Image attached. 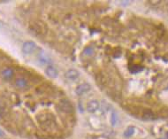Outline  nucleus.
Instances as JSON below:
<instances>
[{
    "mask_svg": "<svg viewBox=\"0 0 168 139\" xmlns=\"http://www.w3.org/2000/svg\"><path fill=\"white\" fill-rule=\"evenodd\" d=\"M28 29L35 34V36L38 37H44L45 35L48 33V28L47 26L40 20H33L28 22Z\"/></svg>",
    "mask_w": 168,
    "mask_h": 139,
    "instance_id": "f257e3e1",
    "label": "nucleus"
},
{
    "mask_svg": "<svg viewBox=\"0 0 168 139\" xmlns=\"http://www.w3.org/2000/svg\"><path fill=\"white\" fill-rule=\"evenodd\" d=\"M37 121L40 123L41 127L47 131L52 130L54 128H56L55 121L52 114H41L37 116Z\"/></svg>",
    "mask_w": 168,
    "mask_h": 139,
    "instance_id": "f03ea898",
    "label": "nucleus"
},
{
    "mask_svg": "<svg viewBox=\"0 0 168 139\" xmlns=\"http://www.w3.org/2000/svg\"><path fill=\"white\" fill-rule=\"evenodd\" d=\"M59 109L65 114H72L73 112V107L72 103L67 99H62L59 103Z\"/></svg>",
    "mask_w": 168,
    "mask_h": 139,
    "instance_id": "7ed1b4c3",
    "label": "nucleus"
},
{
    "mask_svg": "<svg viewBox=\"0 0 168 139\" xmlns=\"http://www.w3.org/2000/svg\"><path fill=\"white\" fill-rule=\"evenodd\" d=\"M97 84L102 87V88H104L108 85L109 83V78L107 77L106 75H104V73H99L97 74Z\"/></svg>",
    "mask_w": 168,
    "mask_h": 139,
    "instance_id": "20e7f679",
    "label": "nucleus"
},
{
    "mask_svg": "<svg viewBox=\"0 0 168 139\" xmlns=\"http://www.w3.org/2000/svg\"><path fill=\"white\" fill-rule=\"evenodd\" d=\"M90 89H91V86H90L89 83H81V84H80V85L77 86V88H76V90H75V92H76L77 95H82V94H84V93H86V92L90 91Z\"/></svg>",
    "mask_w": 168,
    "mask_h": 139,
    "instance_id": "39448f33",
    "label": "nucleus"
},
{
    "mask_svg": "<svg viewBox=\"0 0 168 139\" xmlns=\"http://www.w3.org/2000/svg\"><path fill=\"white\" fill-rule=\"evenodd\" d=\"M35 44L34 42H31V41H28V42H25L22 45V52L24 53H31L35 49Z\"/></svg>",
    "mask_w": 168,
    "mask_h": 139,
    "instance_id": "423d86ee",
    "label": "nucleus"
},
{
    "mask_svg": "<svg viewBox=\"0 0 168 139\" xmlns=\"http://www.w3.org/2000/svg\"><path fill=\"white\" fill-rule=\"evenodd\" d=\"M88 112L90 113H94L96 112L98 108H99V103L97 100H91L87 104V107H86Z\"/></svg>",
    "mask_w": 168,
    "mask_h": 139,
    "instance_id": "0eeeda50",
    "label": "nucleus"
},
{
    "mask_svg": "<svg viewBox=\"0 0 168 139\" xmlns=\"http://www.w3.org/2000/svg\"><path fill=\"white\" fill-rule=\"evenodd\" d=\"M65 77L68 80H75L79 77V72L75 69H70L65 74Z\"/></svg>",
    "mask_w": 168,
    "mask_h": 139,
    "instance_id": "6e6552de",
    "label": "nucleus"
},
{
    "mask_svg": "<svg viewBox=\"0 0 168 139\" xmlns=\"http://www.w3.org/2000/svg\"><path fill=\"white\" fill-rule=\"evenodd\" d=\"M142 116H143V118L145 119V120H153V119H155V117H156L155 114H154L151 110H150V109H144V110H143V112H142Z\"/></svg>",
    "mask_w": 168,
    "mask_h": 139,
    "instance_id": "1a4fd4ad",
    "label": "nucleus"
},
{
    "mask_svg": "<svg viewBox=\"0 0 168 139\" xmlns=\"http://www.w3.org/2000/svg\"><path fill=\"white\" fill-rule=\"evenodd\" d=\"M15 86L19 89H23V88H26L28 86V81L23 78V77H20V78H17L15 80Z\"/></svg>",
    "mask_w": 168,
    "mask_h": 139,
    "instance_id": "9d476101",
    "label": "nucleus"
},
{
    "mask_svg": "<svg viewBox=\"0 0 168 139\" xmlns=\"http://www.w3.org/2000/svg\"><path fill=\"white\" fill-rule=\"evenodd\" d=\"M45 74L51 77V78H56L58 76V71H57V69L54 68L53 66H49L46 68V70H45Z\"/></svg>",
    "mask_w": 168,
    "mask_h": 139,
    "instance_id": "9b49d317",
    "label": "nucleus"
},
{
    "mask_svg": "<svg viewBox=\"0 0 168 139\" xmlns=\"http://www.w3.org/2000/svg\"><path fill=\"white\" fill-rule=\"evenodd\" d=\"M13 70L12 68H6L2 71V76L6 79V80H9L13 77Z\"/></svg>",
    "mask_w": 168,
    "mask_h": 139,
    "instance_id": "f8f14e48",
    "label": "nucleus"
},
{
    "mask_svg": "<svg viewBox=\"0 0 168 139\" xmlns=\"http://www.w3.org/2000/svg\"><path fill=\"white\" fill-rule=\"evenodd\" d=\"M129 70H130L131 73H133V74H136V73H139L140 71L143 70V67H142L140 65L135 64V65H133L131 67H129Z\"/></svg>",
    "mask_w": 168,
    "mask_h": 139,
    "instance_id": "ddd939ff",
    "label": "nucleus"
},
{
    "mask_svg": "<svg viewBox=\"0 0 168 139\" xmlns=\"http://www.w3.org/2000/svg\"><path fill=\"white\" fill-rule=\"evenodd\" d=\"M6 115H7V111H6V109L4 107L0 106V121L3 120V119H5V118L6 117Z\"/></svg>",
    "mask_w": 168,
    "mask_h": 139,
    "instance_id": "4468645a",
    "label": "nucleus"
},
{
    "mask_svg": "<svg viewBox=\"0 0 168 139\" xmlns=\"http://www.w3.org/2000/svg\"><path fill=\"white\" fill-rule=\"evenodd\" d=\"M134 131H135V128H133V127H129V128H127V130L125 131V133H124V135L125 136H131L133 134H134Z\"/></svg>",
    "mask_w": 168,
    "mask_h": 139,
    "instance_id": "2eb2a0df",
    "label": "nucleus"
},
{
    "mask_svg": "<svg viewBox=\"0 0 168 139\" xmlns=\"http://www.w3.org/2000/svg\"><path fill=\"white\" fill-rule=\"evenodd\" d=\"M84 52H85V54H87V55H91L93 53V49L91 47H88L84 50Z\"/></svg>",
    "mask_w": 168,
    "mask_h": 139,
    "instance_id": "dca6fc26",
    "label": "nucleus"
},
{
    "mask_svg": "<svg viewBox=\"0 0 168 139\" xmlns=\"http://www.w3.org/2000/svg\"><path fill=\"white\" fill-rule=\"evenodd\" d=\"M116 121H117V116H116L115 114H113L112 116V125H115Z\"/></svg>",
    "mask_w": 168,
    "mask_h": 139,
    "instance_id": "f3484780",
    "label": "nucleus"
},
{
    "mask_svg": "<svg viewBox=\"0 0 168 139\" xmlns=\"http://www.w3.org/2000/svg\"><path fill=\"white\" fill-rule=\"evenodd\" d=\"M150 3H160V1H150Z\"/></svg>",
    "mask_w": 168,
    "mask_h": 139,
    "instance_id": "a211bd4d",
    "label": "nucleus"
},
{
    "mask_svg": "<svg viewBox=\"0 0 168 139\" xmlns=\"http://www.w3.org/2000/svg\"><path fill=\"white\" fill-rule=\"evenodd\" d=\"M3 135H4V133H3V132H2L1 130H0V136H2Z\"/></svg>",
    "mask_w": 168,
    "mask_h": 139,
    "instance_id": "6ab92c4d",
    "label": "nucleus"
}]
</instances>
